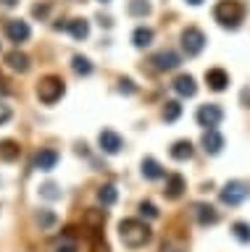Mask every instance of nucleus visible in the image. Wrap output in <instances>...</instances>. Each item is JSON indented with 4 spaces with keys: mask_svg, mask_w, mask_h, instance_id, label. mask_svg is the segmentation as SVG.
Masks as SVG:
<instances>
[{
    "mask_svg": "<svg viewBox=\"0 0 250 252\" xmlns=\"http://www.w3.org/2000/svg\"><path fill=\"white\" fill-rule=\"evenodd\" d=\"M8 92H11L8 82H5V76H0V94H8Z\"/></svg>",
    "mask_w": 250,
    "mask_h": 252,
    "instance_id": "obj_35",
    "label": "nucleus"
},
{
    "mask_svg": "<svg viewBox=\"0 0 250 252\" xmlns=\"http://www.w3.org/2000/svg\"><path fill=\"white\" fill-rule=\"evenodd\" d=\"M214 19L224 29H237L242 24V19H245V5L240 0H218L214 8Z\"/></svg>",
    "mask_w": 250,
    "mask_h": 252,
    "instance_id": "obj_2",
    "label": "nucleus"
},
{
    "mask_svg": "<svg viewBox=\"0 0 250 252\" xmlns=\"http://www.w3.org/2000/svg\"><path fill=\"white\" fill-rule=\"evenodd\" d=\"M71 68H74V74H79V76H90L92 74V63L84 58V55H74V58H71Z\"/></svg>",
    "mask_w": 250,
    "mask_h": 252,
    "instance_id": "obj_23",
    "label": "nucleus"
},
{
    "mask_svg": "<svg viewBox=\"0 0 250 252\" xmlns=\"http://www.w3.org/2000/svg\"><path fill=\"white\" fill-rule=\"evenodd\" d=\"M143 176L150 179V181L163 176V168H161V163L155 160V158H145V160H143Z\"/></svg>",
    "mask_w": 250,
    "mask_h": 252,
    "instance_id": "obj_20",
    "label": "nucleus"
},
{
    "mask_svg": "<svg viewBox=\"0 0 250 252\" xmlns=\"http://www.w3.org/2000/svg\"><path fill=\"white\" fill-rule=\"evenodd\" d=\"M171 87H174V92L179 97H195V92H198V84H195V79L190 74H179L171 82Z\"/></svg>",
    "mask_w": 250,
    "mask_h": 252,
    "instance_id": "obj_10",
    "label": "nucleus"
},
{
    "mask_svg": "<svg viewBox=\"0 0 250 252\" xmlns=\"http://www.w3.org/2000/svg\"><path fill=\"white\" fill-rule=\"evenodd\" d=\"M56 252H76V244L74 242H66V244H58Z\"/></svg>",
    "mask_w": 250,
    "mask_h": 252,
    "instance_id": "obj_34",
    "label": "nucleus"
},
{
    "mask_svg": "<svg viewBox=\"0 0 250 252\" xmlns=\"http://www.w3.org/2000/svg\"><path fill=\"white\" fill-rule=\"evenodd\" d=\"M11 116H13V110L5 105V102H0V126L8 124V121H11Z\"/></svg>",
    "mask_w": 250,
    "mask_h": 252,
    "instance_id": "obj_31",
    "label": "nucleus"
},
{
    "mask_svg": "<svg viewBox=\"0 0 250 252\" xmlns=\"http://www.w3.org/2000/svg\"><path fill=\"white\" fill-rule=\"evenodd\" d=\"M232 234H234V239H240L242 244H248V242H250V226H248V223H242V220H237V223L232 226Z\"/></svg>",
    "mask_w": 250,
    "mask_h": 252,
    "instance_id": "obj_25",
    "label": "nucleus"
},
{
    "mask_svg": "<svg viewBox=\"0 0 250 252\" xmlns=\"http://www.w3.org/2000/svg\"><path fill=\"white\" fill-rule=\"evenodd\" d=\"M0 3H3L5 8H13V5H16V3H19V0H0Z\"/></svg>",
    "mask_w": 250,
    "mask_h": 252,
    "instance_id": "obj_36",
    "label": "nucleus"
},
{
    "mask_svg": "<svg viewBox=\"0 0 250 252\" xmlns=\"http://www.w3.org/2000/svg\"><path fill=\"white\" fill-rule=\"evenodd\" d=\"M221 147H224L221 131H218V129H206V131H203V150H206L208 155L221 153Z\"/></svg>",
    "mask_w": 250,
    "mask_h": 252,
    "instance_id": "obj_11",
    "label": "nucleus"
},
{
    "mask_svg": "<svg viewBox=\"0 0 250 252\" xmlns=\"http://www.w3.org/2000/svg\"><path fill=\"white\" fill-rule=\"evenodd\" d=\"M184 192V179L179 176V173H171V176L166 179V189H163V194L169 197V200H179Z\"/></svg>",
    "mask_w": 250,
    "mask_h": 252,
    "instance_id": "obj_16",
    "label": "nucleus"
},
{
    "mask_svg": "<svg viewBox=\"0 0 250 252\" xmlns=\"http://www.w3.org/2000/svg\"><path fill=\"white\" fill-rule=\"evenodd\" d=\"M187 3H190V5H200L203 0H187Z\"/></svg>",
    "mask_w": 250,
    "mask_h": 252,
    "instance_id": "obj_38",
    "label": "nucleus"
},
{
    "mask_svg": "<svg viewBox=\"0 0 250 252\" xmlns=\"http://www.w3.org/2000/svg\"><path fill=\"white\" fill-rule=\"evenodd\" d=\"M40 194L45 197V200H58V197H61V189L53 184V181H45V184L40 187Z\"/></svg>",
    "mask_w": 250,
    "mask_h": 252,
    "instance_id": "obj_28",
    "label": "nucleus"
},
{
    "mask_svg": "<svg viewBox=\"0 0 250 252\" xmlns=\"http://www.w3.org/2000/svg\"><path fill=\"white\" fill-rule=\"evenodd\" d=\"M119 236H121L124 247L140 250V247H145V244L153 239V231H150V226H147V223H143V220L124 218L119 223Z\"/></svg>",
    "mask_w": 250,
    "mask_h": 252,
    "instance_id": "obj_1",
    "label": "nucleus"
},
{
    "mask_svg": "<svg viewBox=\"0 0 250 252\" xmlns=\"http://www.w3.org/2000/svg\"><path fill=\"white\" fill-rule=\"evenodd\" d=\"M129 13L132 16H147L150 13V3L147 0H129Z\"/></svg>",
    "mask_w": 250,
    "mask_h": 252,
    "instance_id": "obj_26",
    "label": "nucleus"
},
{
    "mask_svg": "<svg viewBox=\"0 0 250 252\" xmlns=\"http://www.w3.org/2000/svg\"><path fill=\"white\" fill-rule=\"evenodd\" d=\"M5 63H8L13 71H19V74H27L29 71V55L21 53V50H11L5 55Z\"/></svg>",
    "mask_w": 250,
    "mask_h": 252,
    "instance_id": "obj_15",
    "label": "nucleus"
},
{
    "mask_svg": "<svg viewBox=\"0 0 250 252\" xmlns=\"http://www.w3.org/2000/svg\"><path fill=\"white\" fill-rule=\"evenodd\" d=\"M206 84L214 92H221V90H226V84H229V74H226L224 68H208L206 71Z\"/></svg>",
    "mask_w": 250,
    "mask_h": 252,
    "instance_id": "obj_13",
    "label": "nucleus"
},
{
    "mask_svg": "<svg viewBox=\"0 0 250 252\" xmlns=\"http://www.w3.org/2000/svg\"><path fill=\"white\" fill-rule=\"evenodd\" d=\"M169 153H171L174 160H190V158H192V142L190 139H179V142L171 145Z\"/></svg>",
    "mask_w": 250,
    "mask_h": 252,
    "instance_id": "obj_17",
    "label": "nucleus"
},
{
    "mask_svg": "<svg viewBox=\"0 0 250 252\" xmlns=\"http://www.w3.org/2000/svg\"><path fill=\"white\" fill-rule=\"evenodd\" d=\"M203 47H206V34L198 27H187L182 32V50L187 55H198L203 53Z\"/></svg>",
    "mask_w": 250,
    "mask_h": 252,
    "instance_id": "obj_5",
    "label": "nucleus"
},
{
    "mask_svg": "<svg viewBox=\"0 0 250 252\" xmlns=\"http://www.w3.org/2000/svg\"><path fill=\"white\" fill-rule=\"evenodd\" d=\"M66 87H64V79L61 76H42L40 82H37V97H40V102H45V105H53V102H58L61 97H64Z\"/></svg>",
    "mask_w": 250,
    "mask_h": 252,
    "instance_id": "obj_3",
    "label": "nucleus"
},
{
    "mask_svg": "<svg viewBox=\"0 0 250 252\" xmlns=\"http://www.w3.org/2000/svg\"><path fill=\"white\" fill-rule=\"evenodd\" d=\"M48 11H50V8L45 5V3H42V5H35V8H32V13L37 16V19H45V16H48Z\"/></svg>",
    "mask_w": 250,
    "mask_h": 252,
    "instance_id": "obj_33",
    "label": "nucleus"
},
{
    "mask_svg": "<svg viewBox=\"0 0 250 252\" xmlns=\"http://www.w3.org/2000/svg\"><path fill=\"white\" fill-rule=\"evenodd\" d=\"M179 116H182V105H179L177 100H169L166 105H163V121H177Z\"/></svg>",
    "mask_w": 250,
    "mask_h": 252,
    "instance_id": "obj_24",
    "label": "nucleus"
},
{
    "mask_svg": "<svg viewBox=\"0 0 250 252\" xmlns=\"http://www.w3.org/2000/svg\"><path fill=\"white\" fill-rule=\"evenodd\" d=\"M98 145H100V150H103V153L116 155V153L124 147V142H121V137H119L113 129H103V131H100V137H98Z\"/></svg>",
    "mask_w": 250,
    "mask_h": 252,
    "instance_id": "obj_8",
    "label": "nucleus"
},
{
    "mask_svg": "<svg viewBox=\"0 0 250 252\" xmlns=\"http://www.w3.org/2000/svg\"><path fill=\"white\" fill-rule=\"evenodd\" d=\"M132 42H135V47H147L153 42V29L147 27H137L135 34H132Z\"/></svg>",
    "mask_w": 250,
    "mask_h": 252,
    "instance_id": "obj_21",
    "label": "nucleus"
},
{
    "mask_svg": "<svg viewBox=\"0 0 250 252\" xmlns=\"http://www.w3.org/2000/svg\"><path fill=\"white\" fill-rule=\"evenodd\" d=\"M58 165V153L53 147H42L40 153L35 155V168L40 171H53Z\"/></svg>",
    "mask_w": 250,
    "mask_h": 252,
    "instance_id": "obj_12",
    "label": "nucleus"
},
{
    "mask_svg": "<svg viewBox=\"0 0 250 252\" xmlns=\"http://www.w3.org/2000/svg\"><path fill=\"white\" fill-rule=\"evenodd\" d=\"M37 223H40L42 228H48V226L56 223V216H53L50 210H40V213H37Z\"/></svg>",
    "mask_w": 250,
    "mask_h": 252,
    "instance_id": "obj_29",
    "label": "nucleus"
},
{
    "mask_svg": "<svg viewBox=\"0 0 250 252\" xmlns=\"http://www.w3.org/2000/svg\"><path fill=\"white\" fill-rule=\"evenodd\" d=\"M161 252H179V250H177V247H171V244H163Z\"/></svg>",
    "mask_w": 250,
    "mask_h": 252,
    "instance_id": "obj_37",
    "label": "nucleus"
},
{
    "mask_svg": "<svg viewBox=\"0 0 250 252\" xmlns=\"http://www.w3.org/2000/svg\"><path fill=\"white\" fill-rule=\"evenodd\" d=\"M140 216H147V218H158V208L153 202H140Z\"/></svg>",
    "mask_w": 250,
    "mask_h": 252,
    "instance_id": "obj_30",
    "label": "nucleus"
},
{
    "mask_svg": "<svg viewBox=\"0 0 250 252\" xmlns=\"http://www.w3.org/2000/svg\"><path fill=\"white\" fill-rule=\"evenodd\" d=\"M100 3H108V0H100Z\"/></svg>",
    "mask_w": 250,
    "mask_h": 252,
    "instance_id": "obj_39",
    "label": "nucleus"
},
{
    "mask_svg": "<svg viewBox=\"0 0 250 252\" xmlns=\"http://www.w3.org/2000/svg\"><path fill=\"white\" fill-rule=\"evenodd\" d=\"M195 218H198V223L200 226H214L216 223V220H218V213H216V208H214V205H195Z\"/></svg>",
    "mask_w": 250,
    "mask_h": 252,
    "instance_id": "obj_14",
    "label": "nucleus"
},
{
    "mask_svg": "<svg viewBox=\"0 0 250 252\" xmlns=\"http://www.w3.org/2000/svg\"><path fill=\"white\" fill-rule=\"evenodd\" d=\"M84 220H87V223L92 226V231H98V228L106 223V213H103V210H90Z\"/></svg>",
    "mask_w": 250,
    "mask_h": 252,
    "instance_id": "obj_27",
    "label": "nucleus"
},
{
    "mask_svg": "<svg viewBox=\"0 0 250 252\" xmlns=\"http://www.w3.org/2000/svg\"><path fill=\"white\" fill-rule=\"evenodd\" d=\"M21 155V147H19V142H13V139H5V142H0V160H16V158Z\"/></svg>",
    "mask_w": 250,
    "mask_h": 252,
    "instance_id": "obj_19",
    "label": "nucleus"
},
{
    "mask_svg": "<svg viewBox=\"0 0 250 252\" xmlns=\"http://www.w3.org/2000/svg\"><path fill=\"white\" fill-rule=\"evenodd\" d=\"M5 34H8L11 42H27L29 34H32V29H29V24L27 21H21V19H11L8 24H5Z\"/></svg>",
    "mask_w": 250,
    "mask_h": 252,
    "instance_id": "obj_7",
    "label": "nucleus"
},
{
    "mask_svg": "<svg viewBox=\"0 0 250 252\" xmlns=\"http://www.w3.org/2000/svg\"><path fill=\"white\" fill-rule=\"evenodd\" d=\"M150 63H153L155 71H171V68L179 66V55L174 50H161L150 58Z\"/></svg>",
    "mask_w": 250,
    "mask_h": 252,
    "instance_id": "obj_9",
    "label": "nucleus"
},
{
    "mask_svg": "<svg viewBox=\"0 0 250 252\" xmlns=\"http://www.w3.org/2000/svg\"><path fill=\"white\" fill-rule=\"evenodd\" d=\"M119 90L127 92V94H135L137 87H135V82H132V79H121V82H119Z\"/></svg>",
    "mask_w": 250,
    "mask_h": 252,
    "instance_id": "obj_32",
    "label": "nucleus"
},
{
    "mask_svg": "<svg viewBox=\"0 0 250 252\" xmlns=\"http://www.w3.org/2000/svg\"><path fill=\"white\" fill-rule=\"evenodd\" d=\"M248 194H250V187L245 181H226L221 187V192H218L224 205H240V202H245Z\"/></svg>",
    "mask_w": 250,
    "mask_h": 252,
    "instance_id": "obj_4",
    "label": "nucleus"
},
{
    "mask_svg": "<svg viewBox=\"0 0 250 252\" xmlns=\"http://www.w3.org/2000/svg\"><path fill=\"white\" fill-rule=\"evenodd\" d=\"M64 27H66V32H69L74 39H84V37L90 34V24L84 21V19H71V21H66Z\"/></svg>",
    "mask_w": 250,
    "mask_h": 252,
    "instance_id": "obj_18",
    "label": "nucleus"
},
{
    "mask_svg": "<svg viewBox=\"0 0 250 252\" xmlns=\"http://www.w3.org/2000/svg\"><path fill=\"white\" fill-rule=\"evenodd\" d=\"M221 118H224V110H221V105H216V102H208V105L198 108V124L203 129H216V126L221 124Z\"/></svg>",
    "mask_w": 250,
    "mask_h": 252,
    "instance_id": "obj_6",
    "label": "nucleus"
},
{
    "mask_svg": "<svg viewBox=\"0 0 250 252\" xmlns=\"http://www.w3.org/2000/svg\"><path fill=\"white\" fill-rule=\"evenodd\" d=\"M98 200L108 208V205H113L116 200H119V192H116V187H113V184H103V187L98 189Z\"/></svg>",
    "mask_w": 250,
    "mask_h": 252,
    "instance_id": "obj_22",
    "label": "nucleus"
}]
</instances>
